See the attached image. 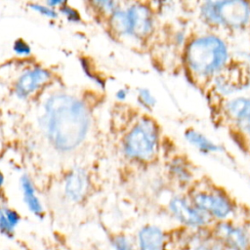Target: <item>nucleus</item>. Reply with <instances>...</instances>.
Instances as JSON below:
<instances>
[{
    "label": "nucleus",
    "mask_w": 250,
    "mask_h": 250,
    "mask_svg": "<svg viewBox=\"0 0 250 250\" xmlns=\"http://www.w3.org/2000/svg\"><path fill=\"white\" fill-rule=\"evenodd\" d=\"M168 171L172 179L178 184H188L192 178L189 165L181 157H176L169 163Z\"/></svg>",
    "instance_id": "dca6fc26"
},
{
    "label": "nucleus",
    "mask_w": 250,
    "mask_h": 250,
    "mask_svg": "<svg viewBox=\"0 0 250 250\" xmlns=\"http://www.w3.org/2000/svg\"><path fill=\"white\" fill-rule=\"evenodd\" d=\"M0 233L10 239H12L15 236V229H13L9 224L4 214L3 207L1 206H0Z\"/></svg>",
    "instance_id": "aec40b11"
},
{
    "label": "nucleus",
    "mask_w": 250,
    "mask_h": 250,
    "mask_svg": "<svg viewBox=\"0 0 250 250\" xmlns=\"http://www.w3.org/2000/svg\"><path fill=\"white\" fill-rule=\"evenodd\" d=\"M125 9L129 22V36L139 40H144L150 36L154 28L151 9L139 2L133 3Z\"/></svg>",
    "instance_id": "6e6552de"
},
{
    "label": "nucleus",
    "mask_w": 250,
    "mask_h": 250,
    "mask_svg": "<svg viewBox=\"0 0 250 250\" xmlns=\"http://www.w3.org/2000/svg\"><path fill=\"white\" fill-rule=\"evenodd\" d=\"M136 250H169L167 231L158 225L142 226L135 236Z\"/></svg>",
    "instance_id": "1a4fd4ad"
},
{
    "label": "nucleus",
    "mask_w": 250,
    "mask_h": 250,
    "mask_svg": "<svg viewBox=\"0 0 250 250\" xmlns=\"http://www.w3.org/2000/svg\"><path fill=\"white\" fill-rule=\"evenodd\" d=\"M185 250H227L212 237L208 229L190 231L185 243Z\"/></svg>",
    "instance_id": "ddd939ff"
},
{
    "label": "nucleus",
    "mask_w": 250,
    "mask_h": 250,
    "mask_svg": "<svg viewBox=\"0 0 250 250\" xmlns=\"http://www.w3.org/2000/svg\"><path fill=\"white\" fill-rule=\"evenodd\" d=\"M28 6L30 7V9L36 11L37 13L50 18V19H56L58 17V13L55 11V9L48 7L47 5H43V4H39V3H29Z\"/></svg>",
    "instance_id": "412c9836"
},
{
    "label": "nucleus",
    "mask_w": 250,
    "mask_h": 250,
    "mask_svg": "<svg viewBox=\"0 0 250 250\" xmlns=\"http://www.w3.org/2000/svg\"><path fill=\"white\" fill-rule=\"evenodd\" d=\"M188 198L213 223L234 220L237 212L234 201L223 190L216 188H195Z\"/></svg>",
    "instance_id": "39448f33"
},
{
    "label": "nucleus",
    "mask_w": 250,
    "mask_h": 250,
    "mask_svg": "<svg viewBox=\"0 0 250 250\" xmlns=\"http://www.w3.org/2000/svg\"><path fill=\"white\" fill-rule=\"evenodd\" d=\"M139 104L147 110H152L156 104V99L147 88H140L137 93Z\"/></svg>",
    "instance_id": "6ab92c4d"
},
{
    "label": "nucleus",
    "mask_w": 250,
    "mask_h": 250,
    "mask_svg": "<svg viewBox=\"0 0 250 250\" xmlns=\"http://www.w3.org/2000/svg\"><path fill=\"white\" fill-rule=\"evenodd\" d=\"M108 21L113 33L118 36H129V22L126 9L118 7L108 17Z\"/></svg>",
    "instance_id": "f3484780"
},
{
    "label": "nucleus",
    "mask_w": 250,
    "mask_h": 250,
    "mask_svg": "<svg viewBox=\"0 0 250 250\" xmlns=\"http://www.w3.org/2000/svg\"><path fill=\"white\" fill-rule=\"evenodd\" d=\"M4 175L2 174V172L0 171V188L3 186V184H4Z\"/></svg>",
    "instance_id": "bb28decb"
},
{
    "label": "nucleus",
    "mask_w": 250,
    "mask_h": 250,
    "mask_svg": "<svg viewBox=\"0 0 250 250\" xmlns=\"http://www.w3.org/2000/svg\"><path fill=\"white\" fill-rule=\"evenodd\" d=\"M65 2L64 1H62V0H48L46 1V5L50 8H56L58 6H62V4H64Z\"/></svg>",
    "instance_id": "a878e982"
},
{
    "label": "nucleus",
    "mask_w": 250,
    "mask_h": 250,
    "mask_svg": "<svg viewBox=\"0 0 250 250\" xmlns=\"http://www.w3.org/2000/svg\"><path fill=\"white\" fill-rule=\"evenodd\" d=\"M3 211H4V214L9 222V224L11 225V227L16 229V228L19 226V224L21 222L20 214L16 210L9 208V207H3Z\"/></svg>",
    "instance_id": "b1692460"
},
{
    "label": "nucleus",
    "mask_w": 250,
    "mask_h": 250,
    "mask_svg": "<svg viewBox=\"0 0 250 250\" xmlns=\"http://www.w3.org/2000/svg\"><path fill=\"white\" fill-rule=\"evenodd\" d=\"M41 122L50 142L58 149L69 151L85 139L90 115L86 105L77 98L55 94L45 102Z\"/></svg>",
    "instance_id": "f257e3e1"
},
{
    "label": "nucleus",
    "mask_w": 250,
    "mask_h": 250,
    "mask_svg": "<svg viewBox=\"0 0 250 250\" xmlns=\"http://www.w3.org/2000/svg\"><path fill=\"white\" fill-rule=\"evenodd\" d=\"M89 188V181L86 172L80 168L72 170L68 173L64 182V193L66 197L73 201H81Z\"/></svg>",
    "instance_id": "f8f14e48"
},
{
    "label": "nucleus",
    "mask_w": 250,
    "mask_h": 250,
    "mask_svg": "<svg viewBox=\"0 0 250 250\" xmlns=\"http://www.w3.org/2000/svg\"><path fill=\"white\" fill-rule=\"evenodd\" d=\"M184 61L192 75L198 78H215L229 63V47L219 35H198L186 45Z\"/></svg>",
    "instance_id": "f03ea898"
},
{
    "label": "nucleus",
    "mask_w": 250,
    "mask_h": 250,
    "mask_svg": "<svg viewBox=\"0 0 250 250\" xmlns=\"http://www.w3.org/2000/svg\"><path fill=\"white\" fill-rule=\"evenodd\" d=\"M203 21L211 26L239 29L250 23V3L246 1H207L199 9Z\"/></svg>",
    "instance_id": "20e7f679"
},
{
    "label": "nucleus",
    "mask_w": 250,
    "mask_h": 250,
    "mask_svg": "<svg viewBox=\"0 0 250 250\" xmlns=\"http://www.w3.org/2000/svg\"><path fill=\"white\" fill-rule=\"evenodd\" d=\"M185 138L188 144L194 146L201 153L210 154V153L221 152L223 150L222 146H220L219 145L214 143L212 140H210L207 136H205L204 134H202L201 132L193 128H189L186 130Z\"/></svg>",
    "instance_id": "2eb2a0df"
},
{
    "label": "nucleus",
    "mask_w": 250,
    "mask_h": 250,
    "mask_svg": "<svg viewBox=\"0 0 250 250\" xmlns=\"http://www.w3.org/2000/svg\"><path fill=\"white\" fill-rule=\"evenodd\" d=\"M167 207L171 216L188 230L208 229L213 224L204 213L192 204L188 197L174 195L168 201Z\"/></svg>",
    "instance_id": "423d86ee"
},
{
    "label": "nucleus",
    "mask_w": 250,
    "mask_h": 250,
    "mask_svg": "<svg viewBox=\"0 0 250 250\" xmlns=\"http://www.w3.org/2000/svg\"><path fill=\"white\" fill-rule=\"evenodd\" d=\"M159 138L156 122L148 116H143L129 128L124 136L122 142L124 154L138 162H148L158 152Z\"/></svg>",
    "instance_id": "7ed1b4c3"
},
{
    "label": "nucleus",
    "mask_w": 250,
    "mask_h": 250,
    "mask_svg": "<svg viewBox=\"0 0 250 250\" xmlns=\"http://www.w3.org/2000/svg\"><path fill=\"white\" fill-rule=\"evenodd\" d=\"M127 96H128V91L125 88H121L115 93V97L118 101H125L127 99Z\"/></svg>",
    "instance_id": "393cba45"
},
{
    "label": "nucleus",
    "mask_w": 250,
    "mask_h": 250,
    "mask_svg": "<svg viewBox=\"0 0 250 250\" xmlns=\"http://www.w3.org/2000/svg\"><path fill=\"white\" fill-rule=\"evenodd\" d=\"M224 110L242 133L250 136V97L239 96L228 100Z\"/></svg>",
    "instance_id": "9d476101"
},
{
    "label": "nucleus",
    "mask_w": 250,
    "mask_h": 250,
    "mask_svg": "<svg viewBox=\"0 0 250 250\" xmlns=\"http://www.w3.org/2000/svg\"><path fill=\"white\" fill-rule=\"evenodd\" d=\"M13 50L20 56H28L31 53L30 46L21 38L17 39L13 44Z\"/></svg>",
    "instance_id": "5701e85b"
},
{
    "label": "nucleus",
    "mask_w": 250,
    "mask_h": 250,
    "mask_svg": "<svg viewBox=\"0 0 250 250\" xmlns=\"http://www.w3.org/2000/svg\"><path fill=\"white\" fill-rule=\"evenodd\" d=\"M109 243L111 250H136L134 239L125 233L113 234Z\"/></svg>",
    "instance_id": "a211bd4d"
},
{
    "label": "nucleus",
    "mask_w": 250,
    "mask_h": 250,
    "mask_svg": "<svg viewBox=\"0 0 250 250\" xmlns=\"http://www.w3.org/2000/svg\"><path fill=\"white\" fill-rule=\"evenodd\" d=\"M60 11L66 17V19L69 21L77 22V21H80V14H79V12L76 9H74L73 7L68 6L66 4V2L60 7Z\"/></svg>",
    "instance_id": "4be33fe9"
},
{
    "label": "nucleus",
    "mask_w": 250,
    "mask_h": 250,
    "mask_svg": "<svg viewBox=\"0 0 250 250\" xmlns=\"http://www.w3.org/2000/svg\"><path fill=\"white\" fill-rule=\"evenodd\" d=\"M21 188L22 190L23 201L27 209L37 218L42 219L44 217L43 205L36 195L34 186L27 175H23L21 178Z\"/></svg>",
    "instance_id": "4468645a"
},
{
    "label": "nucleus",
    "mask_w": 250,
    "mask_h": 250,
    "mask_svg": "<svg viewBox=\"0 0 250 250\" xmlns=\"http://www.w3.org/2000/svg\"><path fill=\"white\" fill-rule=\"evenodd\" d=\"M209 231L227 250H250V230L235 220L213 223Z\"/></svg>",
    "instance_id": "0eeeda50"
},
{
    "label": "nucleus",
    "mask_w": 250,
    "mask_h": 250,
    "mask_svg": "<svg viewBox=\"0 0 250 250\" xmlns=\"http://www.w3.org/2000/svg\"><path fill=\"white\" fill-rule=\"evenodd\" d=\"M50 72L47 69L39 66L25 70L16 82V95L21 99L27 98L45 84L50 79Z\"/></svg>",
    "instance_id": "9b49d317"
}]
</instances>
